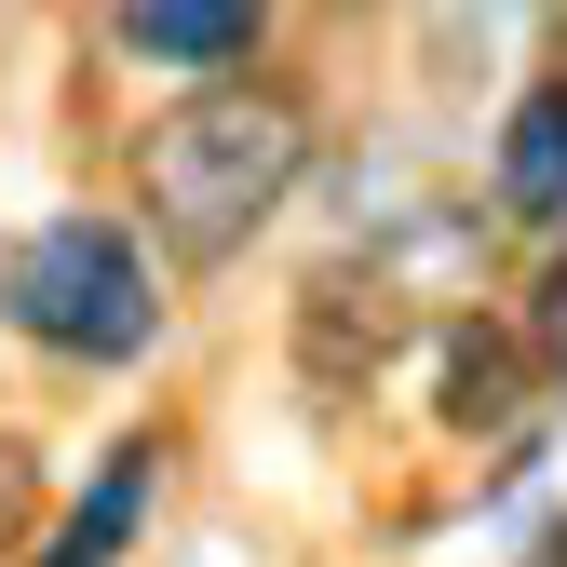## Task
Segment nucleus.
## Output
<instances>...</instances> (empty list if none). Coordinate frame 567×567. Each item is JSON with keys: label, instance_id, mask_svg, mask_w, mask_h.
<instances>
[{"label": "nucleus", "instance_id": "f257e3e1", "mask_svg": "<svg viewBox=\"0 0 567 567\" xmlns=\"http://www.w3.org/2000/svg\"><path fill=\"white\" fill-rule=\"evenodd\" d=\"M311 163V109L270 82H203L189 109H163L135 135V189H150V230L176 257H230Z\"/></svg>", "mask_w": 567, "mask_h": 567}, {"label": "nucleus", "instance_id": "f03ea898", "mask_svg": "<svg viewBox=\"0 0 567 567\" xmlns=\"http://www.w3.org/2000/svg\"><path fill=\"white\" fill-rule=\"evenodd\" d=\"M0 311H14L28 338H54V351H82V365H122V351H150V324H163L150 257H135L109 217L28 230L14 257H0Z\"/></svg>", "mask_w": 567, "mask_h": 567}, {"label": "nucleus", "instance_id": "7ed1b4c3", "mask_svg": "<svg viewBox=\"0 0 567 567\" xmlns=\"http://www.w3.org/2000/svg\"><path fill=\"white\" fill-rule=\"evenodd\" d=\"M405 338V298H392V270H311V298H298V351H311V379H365L379 351Z\"/></svg>", "mask_w": 567, "mask_h": 567}, {"label": "nucleus", "instance_id": "20e7f679", "mask_svg": "<svg viewBox=\"0 0 567 567\" xmlns=\"http://www.w3.org/2000/svg\"><path fill=\"white\" fill-rule=\"evenodd\" d=\"M501 217L567 230V82H527L501 122Z\"/></svg>", "mask_w": 567, "mask_h": 567}, {"label": "nucleus", "instance_id": "39448f33", "mask_svg": "<svg viewBox=\"0 0 567 567\" xmlns=\"http://www.w3.org/2000/svg\"><path fill=\"white\" fill-rule=\"evenodd\" d=\"M122 54H150V68H244L257 54V14H244V0H135Z\"/></svg>", "mask_w": 567, "mask_h": 567}, {"label": "nucleus", "instance_id": "423d86ee", "mask_svg": "<svg viewBox=\"0 0 567 567\" xmlns=\"http://www.w3.org/2000/svg\"><path fill=\"white\" fill-rule=\"evenodd\" d=\"M135 514H150V446H109L95 486H82V514L41 540V567H109V554L135 540Z\"/></svg>", "mask_w": 567, "mask_h": 567}, {"label": "nucleus", "instance_id": "0eeeda50", "mask_svg": "<svg viewBox=\"0 0 567 567\" xmlns=\"http://www.w3.org/2000/svg\"><path fill=\"white\" fill-rule=\"evenodd\" d=\"M514 379H527V338H501V324H460L446 338V433H501L514 419Z\"/></svg>", "mask_w": 567, "mask_h": 567}, {"label": "nucleus", "instance_id": "6e6552de", "mask_svg": "<svg viewBox=\"0 0 567 567\" xmlns=\"http://www.w3.org/2000/svg\"><path fill=\"white\" fill-rule=\"evenodd\" d=\"M514 338H527V365H554V379H567V257L527 284V324H514Z\"/></svg>", "mask_w": 567, "mask_h": 567}, {"label": "nucleus", "instance_id": "1a4fd4ad", "mask_svg": "<svg viewBox=\"0 0 567 567\" xmlns=\"http://www.w3.org/2000/svg\"><path fill=\"white\" fill-rule=\"evenodd\" d=\"M28 514H41V460H28V446H14V433H0V540H14V527H28Z\"/></svg>", "mask_w": 567, "mask_h": 567}, {"label": "nucleus", "instance_id": "9d476101", "mask_svg": "<svg viewBox=\"0 0 567 567\" xmlns=\"http://www.w3.org/2000/svg\"><path fill=\"white\" fill-rule=\"evenodd\" d=\"M540 567H567V540H554V554H540Z\"/></svg>", "mask_w": 567, "mask_h": 567}]
</instances>
